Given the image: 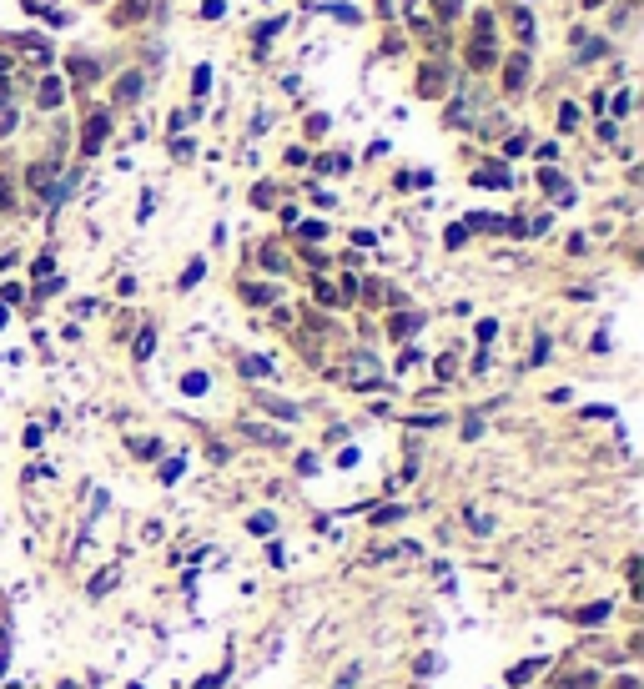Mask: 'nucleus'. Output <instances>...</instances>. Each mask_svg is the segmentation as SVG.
<instances>
[{
	"mask_svg": "<svg viewBox=\"0 0 644 689\" xmlns=\"http://www.w3.org/2000/svg\"><path fill=\"white\" fill-rule=\"evenodd\" d=\"M106 131H111V116L106 111H96V116L86 121V136H81V151L91 156V151H101V141H106Z\"/></svg>",
	"mask_w": 644,
	"mask_h": 689,
	"instance_id": "obj_1",
	"label": "nucleus"
},
{
	"mask_svg": "<svg viewBox=\"0 0 644 689\" xmlns=\"http://www.w3.org/2000/svg\"><path fill=\"white\" fill-rule=\"evenodd\" d=\"M36 101L50 111V106H61V81H55V76H45L40 86H36Z\"/></svg>",
	"mask_w": 644,
	"mask_h": 689,
	"instance_id": "obj_2",
	"label": "nucleus"
},
{
	"mask_svg": "<svg viewBox=\"0 0 644 689\" xmlns=\"http://www.w3.org/2000/svg\"><path fill=\"white\" fill-rule=\"evenodd\" d=\"M523 81H529V55H513L508 61V91H518Z\"/></svg>",
	"mask_w": 644,
	"mask_h": 689,
	"instance_id": "obj_3",
	"label": "nucleus"
},
{
	"mask_svg": "<svg viewBox=\"0 0 644 689\" xmlns=\"http://www.w3.org/2000/svg\"><path fill=\"white\" fill-rule=\"evenodd\" d=\"M474 182H479V187H508V171H503V166H484Z\"/></svg>",
	"mask_w": 644,
	"mask_h": 689,
	"instance_id": "obj_4",
	"label": "nucleus"
},
{
	"mask_svg": "<svg viewBox=\"0 0 644 689\" xmlns=\"http://www.w3.org/2000/svg\"><path fill=\"white\" fill-rule=\"evenodd\" d=\"M141 96V76H121L116 81V101H136Z\"/></svg>",
	"mask_w": 644,
	"mask_h": 689,
	"instance_id": "obj_5",
	"label": "nucleus"
},
{
	"mask_svg": "<svg viewBox=\"0 0 644 689\" xmlns=\"http://www.w3.org/2000/svg\"><path fill=\"white\" fill-rule=\"evenodd\" d=\"M609 614H614V609H609V604H589V609H579V614H574V619H579V624H604V619H609Z\"/></svg>",
	"mask_w": 644,
	"mask_h": 689,
	"instance_id": "obj_6",
	"label": "nucleus"
},
{
	"mask_svg": "<svg viewBox=\"0 0 644 689\" xmlns=\"http://www.w3.org/2000/svg\"><path fill=\"white\" fill-rule=\"evenodd\" d=\"M539 669H544V659H529V664H513V669H508V684H523V679H534Z\"/></svg>",
	"mask_w": 644,
	"mask_h": 689,
	"instance_id": "obj_7",
	"label": "nucleus"
},
{
	"mask_svg": "<svg viewBox=\"0 0 644 689\" xmlns=\"http://www.w3.org/2000/svg\"><path fill=\"white\" fill-rule=\"evenodd\" d=\"M242 433H247V438H252V443H272V448H277V443H282V433H272V428H257V423H247V428H242Z\"/></svg>",
	"mask_w": 644,
	"mask_h": 689,
	"instance_id": "obj_8",
	"label": "nucleus"
},
{
	"mask_svg": "<svg viewBox=\"0 0 644 689\" xmlns=\"http://www.w3.org/2000/svg\"><path fill=\"white\" fill-rule=\"evenodd\" d=\"M242 297H247V302H272L277 287H257V282H252V287H242Z\"/></svg>",
	"mask_w": 644,
	"mask_h": 689,
	"instance_id": "obj_9",
	"label": "nucleus"
},
{
	"mask_svg": "<svg viewBox=\"0 0 644 689\" xmlns=\"http://www.w3.org/2000/svg\"><path fill=\"white\" fill-rule=\"evenodd\" d=\"M242 373H247V377H267L272 363H267V358H242Z\"/></svg>",
	"mask_w": 644,
	"mask_h": 689,
	"instance_id": "obj_10",
	"label": "nucleus"
},
{
	"mask_svg": "<svg viewBox=\"0 0 644 689\" xmlns=\"http://www.w3.org/2000/svg\"><path fill=\"white\" fill-rule=\"evenodd\" d=\"M207 387H212V382H207V373H187V377H182V392H192V397H197V392H207Z\"/></svg>",
	"mask_w": 644,
	"mask_h": 689,
	"instance_id": "obj_11",
	"label": "nucleus"
},
{
	"mask_svg": "<svg viewBox=\"0 0 644 689\" xmlns=\"http://www.w3.org/2000/svg\"><path fill=\"white\" fill-rule=\"evenodd\" d=\"M358 679H363V664H347V669L337 674V684H332V689H353Z\"/></svg>",
	"mask_w": 644,
	"mask_h": 689,
	"instance_id": "obj_12",
	"label": "nucleus"
},
{
	"mask_svg": "<svg viewBox=\"0 0 644 689\" xmlns=\"http://www.w3.org/2000/svg\"><path fill=\"white\" fill-rule=\"evenodd\" d=\"M151 348H156V332H151V327H141V337H136V358L146 363V358H151Z\"/></svg>",
	"mask_w": 644,
	"mask_h": 689,
	"instance_id": "obj_13",
	"label": "nucleus"
},
{
	"mask_svg": "<svg viewBox=\"0 0 644 689\" xmlns=\"http://www.w3.org/2000/svg\"><path fill=\"white\" fill-rule=\"evenodd\" d=\"M202 272H207V267H202V262H192V267L182 272V282H177V287H182V292H192V287L202 282Z\"/></svg>",
	"mask_w": 644,
	"mask_h": 689,
	"instance_id": "obj_14",
	"label": "nucleus"
},
{
	"mask_svg": "<svg viewBox=\"0 0 644 689\" xmlns=\"http://www.w3.org/2000/svg\"><path fill=\"white\" fill-rule=\"evenodd\" d=\"M282 26H287V21H262V26H257V45H267V40H272Z\"/></svg>",
	"mask_w": 644,
	"mask_h": 689,
	"instance_id": "obj_15",
	"label": "nucleus"
},
{
	"mask_svg": "<svg viewBox=\"0 0 644 689\" xmlns=\"http://www.w3.org/2000/svg\"><path fill=\"white\" fill-rule=\"evenodd\" d=\"M262 403H267V408H272L277 418H287V423H292V418H298V408H292V403H277V397H262Z\"/></svg>",
	"mask_w": 644,
	"mask_h": 689,
	"instance_id": "obj_16",
	"label": "nucleus"
},
{
	"mask_svg": "<svg viewBox=\"0 0 644 689\" xmlns=\"http://www.w3.org/2000/svg\"><path fill=\"white\" fill-rule=\"evenodd\" d=\"M71 76H76V81H91V76H96V66H91V61H81V55H76V61H71Z\"/></svg>",
	"mask_w": 644,
	"mask_h": 689,
	"instance_id": "obj_17",
	"label": "nucleus"
},
{
	"mask_svg": "<svg viewBox=\"0 0 644 689\" xmlns=\"http://www.w3.org/2000/svg\"><path fill=\"white\" fill-rule=\"evenodd\" d=\"M207 86H212V71H207V66H197V76H192V91H197V96H207Z\"/></svg>",
	"mask_w": 644,
	"mask_h": 689,
	"instance_id": "obj_18",
	"label": "nucleus"
},
{
	"mask_svg": "<svg viewBox=\"0 0 644 689\" xmlns=\"http://www.w3.org/2000/svg\"><path fill=\"white\" fill-rule=\"evenodd\" d=\"M272 529H277L272 513H257V519H252V534H272Z\"/></svg>",
	"mask_w": 644,
	"mask_h": 689,
	"instance_id": "obj_19",
	"label": "nucleus"
},
{
	"mask_svg": "<svg viewBox=\"0 0 644 689\" xmlns=\"http://www.w3.org/2000/svg\"><path fill=\"white\" fill-rule=\"evenodd\" d=\"M111 584H116V568H101V579H96V584H91V594H106V589H111Z\"/></svg>",
	"mask_w": 644,
	"mask_h": 689,
	"instance_id": "obj_20",
	"label": "nucleus"
},
{
	"mask_svg": "<svg viewBox=\"0 0 644 689\" xmlns=\"http://www.w3.org/2000/svg\"><path fill=\"white\" fill-rule=\"evenodd\" d=\"M493 332H498V322H489V317H484V322H479V342H493Z\"/></svg>",
	"mask_w": 644,
	"mask_h": 689,
	"instance_id": "obj_21",
	"label": "nucleus"
},
{
	"mask_svg": "<svg viewBox=\"0 0 644 689\" xmlns=\"http://www.w3.org/2000/svg\"><path fill=\"white\" fill-rule=\"evenodd\" d=\"M222 679H227V669H217V674H207V679H197V689H217Z\"/></svg>",
	"mask_w": 644,
	"mask_h": 689,
	"instance_id": "obj_22",
	"label": "nucleus"
},
{
	"mask_svg": "<svg viewBox=\"0 0 644 689\" xmlns=\"http://www.w3.org/2000/svg\"><path fill=\"white\" fill-rule=\"evenodd\" d=\"M0 206H11V187L6 182H0Z\"/></svg>",
	"mask_w": 644,
	"mask_h": 689,
	"instance_id": "obj_23",
	"label": "nucleus"
},
{
	"mask_svg": "<svg viewBox=\"0 0 644 689\" xmlns=\"http://www.w3.org/2000/svg\"><path fill=\"white\" fill-rule=\"evenodd\" d=\"M6 71H11V61H6V55H0V76H6Z\"/></svg>",
	"mask_w": 644,
	"mask_h": 689,
	"instance_id": "obj_24",
	"label": "nucleus"
},
{
	"mask_svg": "<svg viewBox=\"0 0 644 689\" xmlns=\"http://www.w3.org/2000/svg\"><path fill=\"white\" fill-rule=\"evenodd\" d=\"M619 689H639V684H634V679H624V684H619Z\"/></svg>",
	"mask_w": 644,
	"mask_h": 689,
	"instance_id": "obj_25",
	"label": "nucleus"
},
{
	"mask_svg": "<svg viewBox=\"0 0 644 689\" xmlns=\"http://www.w3.org/2000/svg\"><path fill=\"white\" fill-rule=\"evenodd\" d=\"M6 317H11V312H6V307H0V327H6Z\"/></svg>",
	"mask_w": 644,
	"mask_h": 689,
	"instance_id": "obj_26",
	"label": "nucleus"
},
{
	"mask_svg": "<svg viewBox=\"0 0 644 689\" xmlns=\"http://www.w3.org/2000/svg\"><path fill=\"white\" fill-rule=\"evenodd\" d=\"M61 689H76V684H61Z\"/></svg>",
	"mask_w": 644,
	"mask_h": 689,
	"instance_id": "obj_27",
	"label": "nucleus"
},
{
	"mask_svg": "<svg viewBox=\"0 0 644 689\" xmlns=\"http://www.w3.org/2000/svg\"><path fill=\"white\" fill-rule=\"evenodd\" d=\"M131 689H141V684H131Z\"/></svg>",
	"mask_w": 644,
	"mask_h": 689,
	"instance_id": "obj_28",
	"label": "nucleus"
}]
</instances>
